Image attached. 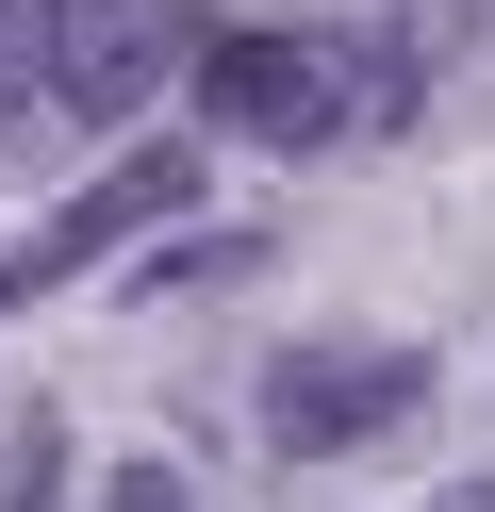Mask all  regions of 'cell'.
<instances>
[{
    "label": "cell",
    "mask_w": 495,
    "mask_h": 512,
    "mask_svg": "<svg viewBox=\"0 0 495 512\" xmlns=\"http://www.w3.org/2000/svg\"><path fill=\"white\" fill-rule=\"evenodd\" d=\"M198 116L215 133H248V149H330V133H363V50L347 34H314V17H264V34H198Z\"/></svg>",
    "instance_id": "1"
},
{
    "label": "cell",
    "mask_w": 495,
    "mask_h": 512,
    "mask_svg": "<svg viewBox=\"0 0 495 512\" xmlns=\"http://www.w3.org/2000/svg\"><path fill=\"white\" fill-rule=\"evenodd\" d=\"M413 413H429V364H413V347L330 331V347H281V364H264V446H281V463H347V446H396Z\"/></svg>",
    "instance_id": "2"
},
{
    "label": "cell",
    "mask_w": 495,
    "mask_h": 512,
    "mask_svg": "<svg viewBox=\"0 0 495 512\" xmlns=\"http://www.w3.org/2000/svg\"><path fill=\"white\" fill-rule=\"evenodd\" d=\"M33 67H50L66 116H132L165 67H198L165 0H33Z\"/></svg>",
    "instance_id": "3"
},
{
    "label": "cell",
    "mask_w": 495,
    "mask_h": 512,
    "mask_svg": "<svg viewBox=\"0 0 495 512\" xmlns=\"http://www.w3.org/2000/svg\"><path fill=\"white\" fill-rule=\"evenodd\" d=\"M182 199H198V166H182V149H132L116 182H83V199H66L50 232L0 265V314H17V298H50V281H83V265H116V248H132V232H165Z\"/></svg>",
    "instance_id": "4"
},
{
    "label": "cell",
    "mask_w": 495,
    "mask_h": 512,
    "mask_svg": "<svg viewBox=\"0 0 495 512\" xmlns=\"http://www.w3.org/2000/svg\"><path fill=\"white\" fill-rule=\"evenodd\" d=\"M33 83H50V67H33V17H17V0H0V133H17V116H33Z\"/></svg>",
    "instance_id": "5"
},
{
    "label": "cell",
    "mask_w": 495,
    "mask_h": 512,
    "mask_svg": "<svg viewBox=\"0 0 495 512\" xmlns=\"http://www.w3.org/2000/svg\"><path fill=\"white\" fill-rule=\"evenodd\" d=\"M99 512H182V479H165V463H116V479H99Z\"/></svg>",
    "instance_id": "6"
},
{
    "label": "cell",
    "mask_w": 495,
    "mask_h": 512,
    "mask_svg": "<svg viewBox=\"0 0 495 512\" xmlns=\"http://www.w3.org/2000/svg\"><path fill=\"white\" fill-rule=\"evenodd\" d=\"M462 512H495V496H462Z\"/></svg>",
    "instance_id": "7"
}]
</instances>
